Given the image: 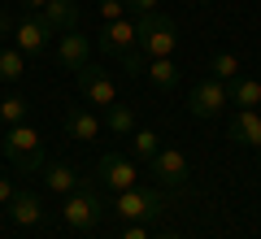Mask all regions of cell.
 I'll return each instance as SVG.
<instances>
[{
	"label": "cell",
	"instance_id": "8fae6325",
	"mask_svg": "<svg viewBox=\"0 0 261 239\" xmlns=\"http://www.w3.org/2000/svg\"><path fill=\"white\" fill-rule=\"evenodd\" d=\"M92 61V39L83 35V31H61V35H57V65H61V70H83V65Z\"/></svg>",
	"mask_w": 261,
	"mask_h": 239
},
{
	"label": "cell",
	"instance_id": "f546056e",
	"mask_svg": "<svg viewBox=\"0 0 261 239\" xmlns=\"http://www.w3.org/2000/svg\"><path fill=\"white\" fill-rule=\"evenodd\" d=\"M44 5H48V0H27V9H44Z\"/></svg>",
	"mask_w": 261,
	"mask_h": 239
},
{
	"label": "cell",
	"instance_id": "4dcf8cb0",
	"mask_svg": "<svg viewBox=\"0 0 261 239\" xmlns=\"http://www.w3.org/2000/svg\"><path fill=\"white\" fill-rule=\"evenodd\" d=\"M157 239H183V235H157Z\"/></svg>",
	"mask_w": 261,
	"mask_h": 239
},
{
	"label": "cell",
	"instance_id": "ffe728a7",
	"mask_svg": "<svg viewBox=\"0 0 261 239\" xmlns=\"http://www.w3.org/2000/svg\"><path fill=\"white\" fill-rule=\"evenodd\" d=\"M209 78H218V83H235V78H240V57H235V52H214V57H209Z\"/></svg>",
	"mask_w": 261,
	"mask_h": 239
},
{
	"label": "cell",
	"instance_id": "ac0fdd59",
	"mask_svg": "<svg viewBox=\"0 0 261 239\" xmlns=\"http://www.w3.org/2000/svg\"><path fill=\"white\" fill-rule=\"evenodd\" d=\"M144 78H148V83H157V87H174V83H178V65H174V57H148V70H144Z\"/></svg>",
	"mask_w": 261,
	"mask_h": 239
},
{
	"label": "cell",
	"instance_id": "2e32d148",
	"mask_svg": "<svg viewBox=\"0 0 261 239\" xmlns=\"http://www.w3.org/2000/svg\"><path fill=\"white\" fill-rule=\"evenodd\" d=\"M39 13H44V22L57 31V35H61V31H74V26H79V5H74V0H48Z\"/></svg>",
	"mask_w": 261,
	"mask_h": 239
},
{
	"label": "cell",
	"instance_id": "484cf974",
	"mask_svg": "<svg viewBox=\"0 0 261 239\" xmlns=\"http://www.w3.org/2000/svg\"><path fill=\"white\" fill-rule=\"evenodd\" d=\"M126 13H157V0H126Z\"/></svg>",
	"mask_w": 261,
	"mask_h": 239
},
{
	"label": "cell",
	"instance_id": "1f68e13d",
	"mask_svg": "<svg viewBox=\"0 0 261 239\" xmlns=\"http://www.w3.org/2000/svg\"><path fill=\"white\" fill-rule=\"evenodd\" d=\"M196 5H209V0H196Z\"/></svg>",
	"mask_w": 261,
	"mask_h": 239
},
{
	"label": "cell",
	"instance_id": "5bb4252c",
	"mask_svg": "<svg viewBox=\"0 0 261 239\" xmlns=\"http://www.w3.org/2000/svg\"><path fill=\"white\" fill-rule=\"evenodd\" d=\"M5 213H9V222H18V226H39V222H44V204H39L35 192H18L5 204Z\"/></svg>",
	"mask_w": 261,
	"mask_h": 239
},
{
	"label": "cell",
	"instance_id": "83f0119b",
	"mask_svg": "<svg viewBox=\"0 0 261 239\" xmlns=\"http://www.w3.org/2000/svg\"><path fill=\"white\" fill-rule=\"evenodd\" d=\"M13 196H18V192H13V183H9V178H0V209H5Z\"/></svg>",
	"mask_w": 261,
	"mask_h": 239
},
{
	"label": "cell",
	"instance_id": "ba28073f",
	"mask_svg": "<svg viewBox=\"0 0 261 239\" xmlns=\"http://www.w3.org/2000/svg\"><path fill=\"white\" fill-rule=\"evenodd\" d=\"M53 39H57V31L44 22V13H27L22 22H13V44H18V52H27V57L44 52Z\"/></svg>",
	"mask_w": 261,
	"mask_h": 239
},
{
	"label": "cell",
	"instance_id": "5b68a950",
	"mask_svg": "<svg viewBox=\"0 0 261 239\" xmlns=\"http://www.w3.org/2000/svg\"><path fill=\"white\" fill-rule=\"evenodd\" d=\"M226 104H231V87L218 83V78H209V74L192 87V96H187V113H192V118H218Z\"/></svg>",
	"mask_w": 261,
	"mask_h": 239
},
{
	"label": "cell",
	"instance_id": "4316f807",
	"mask_svg": "<svg viewBox=\"0 0 261 239\" xmlns=\"http://www.w3.org/2000/svg\"><path fill=\"white\" fill-rule=\"evenodd\" d=\"M122 239H152V235H148V226H144V222H126Z\"/></svg>",
	"mask_w": 261,
	"mask_h": 239
},
{
	"label": "cell",
	"instance_id": "e0dca14e",
	"mask_svg": "<svg viewBox=\"0 0 261 239\" xmlns=\"http://www.w3.org/2000/svg\"><path fill=\"white\" fill-rule=\"evenodd\" d=\"M231 87V104H240V109H257L261 104V78H235V83H226Z\"/></svg>",
	"mask_w": 261,
	"mask_h": 239
},
{
	"label": "cell",
	"instance_id": "9a60e30c",
	"mask_svg": "<svg viewBox=\"0 0 261 239\" xmlns=\"http://www.w3.org/2000/svg\"><path fill=\"white\" fill-rule=\"evenodd\" d=\"M79 183H83V174H79L74 166H65V161H53V166H44V187H48V192L70 196Z\"/></svg>",
	"mask_w": 261,
	"mask_h": 239
},
{
	"label": "cell",
	"instance_id": "d6986e66",
	"mask_svg": "<svg viewBox=\"0 0 261 239\" xmlns=\"http://www.w3.org/2000/svg\"><path fill=\"white\" fill-rule=\"evenodd\" d=\"M135 126H140V122H135V109H130V104H109V109H105V130L130 135Z\"/></svg>",
	"mask_w": 261,
	"mask_h": 239
},
{
	"label": "cell",
	"instance_id": "52a82bcc",
	"mask_svg": "<svg viewBox=\"0 0 261 239\" xmlns=\"http://www.w3.org/2000/svg\"><path fill=\"white\" fill-rule=\"evenodd\" d=\"M79 92H83L87 104H96V113H105L109 104H118V87H113V78L105 70H96L92 61L79 70Z\"/></svg>",
	"mask_w": 261,
	"mask_h": 239
},
{
	"label": "cell",
	"instance_id": "6da1fadb",
	"mask_svg": "<svg viewBox=\"0 0 261 239\" xmlns=\"http://www.w3.org/2000/svg\"><path fill=\"white\" fill-rule=\"evenodd\" d=\"M61 218H65V226H74V230H96V226H100V218H105V200H100V187H96V178H83L74 192L65 196Z\"/></svg>",
	"mask_w": 261,
	"mask_h": 239
},
{
	"label": "cell",
	"instance_id": "7a4b0ae2",
	"mask_svg": "<svg viewBox=\"0 0 261 239\" xmlns=\"http://www.w3.org/2000/svg\"><path fill=\"white\" fill-rule=\"evenodd\" d=\"M0 148H5V156H9L22 174H35V170H44V139H39V130L27 126V122L5 130Z\"/></svg>",
	"mask_w": 261,
	"mask_h": 239
},
{
	"label": "cell",
	"instance_id": "cb8c5ba5",
	"mask_svg": "<svg viewBox=\"0 0 261 239\" xmlns=\"http://www.w3.org/2000/svg\"><path fill=\"white\" fill-rule=\"evenodd\" d=\"M118 61H122V70H126V78H144V70H148V52H140V48L122 52Z\"/></svg>",
	"mask_w": 261,
	"mask_h": 239
},
{
	"label": "cell",
	"instance_id": "f1b7e54d",
	"mask_svg": "<svg viewBox=\"0 0 261 239\" xmlns=\"http://www.w3.org/2000/svg\"><path fill=\"white\" fill-rule=\"evenodd\" d=\"M0 35H13V18L9 13H0Z\"/></svg>",
	"mask_w": 261,
	"mask_h": 239
},
{
	"label": "cell",
	"instance_id": "277c9868",
	"mask_svg": "<svg viewBox=\"0 0 261 239\" xmlns=\"http://www.w3.org/2000/svg\"><path fill=\"white\" fill-rule=\"evenodd\" d=\"M140 52H148V57H174V48H178V26H174V18L170 13H144L140 22Z\"/></svg>",
	"mask_w": 261,
	"mask_h": 239
},
{
	"label": "cell",
	"instance_id": "9c48e42d",
	"mask_svg": "<svg viewBox=\"0 0 261 239\" xmlns=\"http://www.w3.org/2000/svg\"><path fill=\"white\" fill-rule=\"evenodd\" d=\"M96 48H100L105 57H122V52H130V48H140V26H135L130 18L105 22L100 35H96Z\"/></svg>",
	"mask_w": 261,
	"mask_h": 239
},
{
	"label": "cell",
	"instance_id": "3957f363",
	"mask_svg": "<svg viewBox=\"0 0 261 239\" xmlns=\"http://www.w3.org/2000/svg\"><path fill=\"white\" fill-rule=\"evenodd\" d=\"M113 213L122 222H157L166 218V192L161 187H130L113 196Z\"/></svg>",
	"mask_w": 261,
	"mask_h": 239
},
{
	"label": "cell",
	"instance_id": "8992f818",
	"mask_svg": "<svg viewBox=\"0 0 261 239\" xmlns=\"http://www.w3.org/2000/svg\"><path fill=\"white\" fill-rule=\"evenodd\" d=\"M135 161L130 156H122V152H105L100 156V166H96V187H105V192H130L135 187Z\"/></svg>",
	"mask_w": 261,
	"mask_h": 239
},
{
	"label": "cell",
	"instance_id": "7402d4cb",
	"mask_svg": "<svg viewBox=\"0 0 261 239\" xmlns=\"http://www.w3.org/2000/svg\"><path fill=\"white\" fill-rule=\"evenodd\" d=\"M22 74H27V52L5 48V52H0V83H18Z\"/></svg>",
	"mask_w": 261,
	"mask_h": 239
},
{
	"label": "cell",
	"instance_id": "30bf717a",
	"mask_svg": "<svg viewBox=\"0 0 261 239\" xmlns=\"http://www.w3.org/2000/svg\"><path fill=\"white\" fill-rule=\"evenodd\" d=\"M148 174L157 178V187H183L187 183V156L178 148H157V156L148 161Z\"/></svg>",
	"mask_w": 261,
	"mask_h": 239
},
{
	"label": "cell",
	"instance_id": "7c38bea8",
	"mask_svg": "<svg viewBox=\"0 0 261 239\" xmlns=\"http://www.w3.org/2000/svg\"><path fill=\"white\" fill-rule=\"evenodd\" d=\"M100 130H105L100 113H92V109H70V113H65V135L79 139V144H92Z\"/></svg>",
	"mask_w": 261,
	"mask_h": 239
},
{
	"label": "cell",
	"instance_id": "603a6c76",
	"mask_svg": "<svg viewBox=\"0 0 261 239\" xmlns=\"http://www.w3.org/2000/svg\"><path fill=\"white\" fill-rule=\"evenodd\" d=\"M27 113H31V104H27V96H5V100H0V122H5V126H22V122H27Z\"/></svg>",
	"mask_w": 261,
	"mask_h": 239
},
{
	"label": "cell",
	"instance_id": "4fadbf2b",
	"mask_svg": "<svg viewBox=\"0 0 261 239\" xmlns=\"http://www.w3.org/2000/svg\"><path fill=\"white\" fill-rule=\"evenodd\" d=\"M231 139L261 152V113H257V109H235V118H231Z\"/></svg>",
	"mask_w": 261,
	"mask_h": 239
},
{
	"label": "cell",
	"instance_id": "d4e9b609",
	"mask_svg": "<svg viewBox=\"0 0 261 239\" xmlns=\"http://www.w3.org/2000/svg\"><path fill=\"white\" fill-rule=\"evenodd\" d=\"M100 18H105V22L130 18V13H126V0H100Z\"/></svg>",
	"mask_w": 261,
	"mask_h": 239
},
{
	"label": "cell",
	"instance_id": "44dd1931",
	"mask_svg": "<svg viewBox=\"0 0 261 239\" xmlns=\"http://www.w3.org/2000/svg\"><path fill=\"white\" fill-rule=\"evenodd\" d=\"M157 148H161V135H157V130H148V126H135V130H130V152L140 156V161H152Z\"/></svg>",
	"mask_w": 261,
	"mask_h": 239
}]
</instances>
